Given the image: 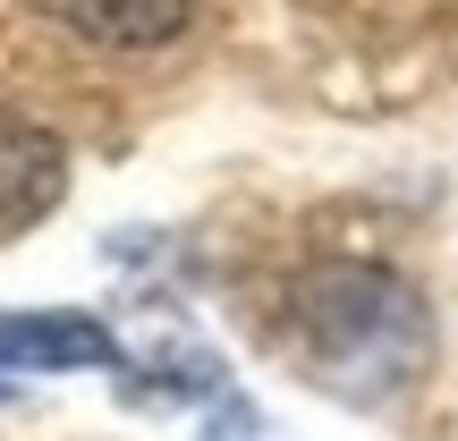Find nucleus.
<instances>
[{"label":"nucleus","instance_id":"1","mask_svg":"<svg viewBox=\"0 0 458 441\" xmlns=\"http://www.w3.org/2000/svg\"><path fill=\"white\" fill-rule=\"evenodd\" d=\"M280 340L297 374L340 408H391L433 374V306L408 272L365 255L306 263L280 297Z\"/></svg>","mask_w":458,"mask_h":441},{"label":"nucleus","instance_id":"2","mask_svg":"<svg viewBox=\"0 0 458 441\" xmlns=\"http://www.w3.org/2000/svg\"><path fill=\"white\" fill-rule=\"evenodd\" d=\"M68 196V145L26 111H0V246L51 221Z\"/></svg>","mask_w":458,"mask_h":441},{"label":"nucleus","instance_id":"3","mask_svg":"<svg viewBox=\"0 0 458 441\" xmlns=\"http://www.w3.org/2000/svg\"><path fill=\"white\" fill-rule=\"evenodd\" d=\"M119 365V340L77 306H26V314H0V374H102Z\"/></svg>","mask_w":458,"mask_h":441},{"label":"nucleus","instance_id":"4","mask_svg":"<svg viewBox=\"0 0 458 441\" xmlns=\"http://www.w3.org/2000/svg\"><path fill=\"white\" fill-rule=\"evenodd\" d=\"M34 9L94 51H162L196 26V0H34Z\"/></svg>","mask_w":458,"mask_h":441}]
</instances>
